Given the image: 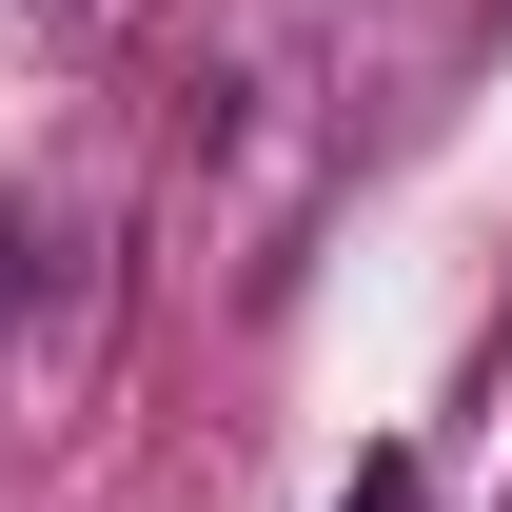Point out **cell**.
<instances>
[{
    "mask_svg": "<svg viewBox=\"0 0 512 512\" xmlns=\"http://www.w3.org/2000/svg\"><path fill=\"white\" fill-rule=\"evenodd\" d=\"M335 512H434V473H414V453H375V473H355Z\"/></svg>",
    "mask_w": 512,
    "mask_h": 512,
    "instance_id": "1",
    "label": "cell"
},
{
    "mask_svg": "<svg viewBox=\"0 0 512 512\" xmlns=\"http://www.w3.org/2000/svg\"><path fill=\"white\" fill-rule=\"evenodd\" d=\"M20 276H40V237H20V217H0V296H20Z\"/></svg>",
    "mask_w": 512,
    "mask_h": 512,
    "instance_id": "2",
    "label": "cell"
}]
</instances>
